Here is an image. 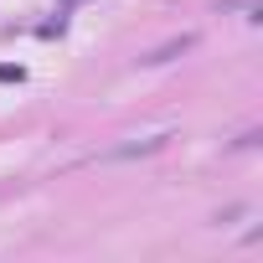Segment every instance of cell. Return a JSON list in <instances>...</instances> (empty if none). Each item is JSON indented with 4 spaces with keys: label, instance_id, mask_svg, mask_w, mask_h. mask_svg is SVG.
Wrapping results in <instances>:
<instances>
[{
    "label": "cell",
    "instance_id": "1",
    "mask_svg": "<svg viewBox=\"0 0 263 263\" xmlns=\"http://www.w3.org/2000/svg\"><path fill=\"white\" fill-rule=\"evenodd\" d=\"M191 42H196V36H176V42H165V47H160V52H150V57H145V62H171V57H181V52H186V47H191Z\"/></svg>",
    "mask_w": 263,
    "mask_h": 263
},
{
    "label": "cell",
    "instance_id": "2",
    "mask_svg": "<svg viewBox=\"0 0 263 263\" xmlns=\"http://www.w3.org/2000/svg\"><path fill=\"white\" fill-rule=\"evenodd\" d=\"M0 83H26V67L21 62H0Z\"/></svg>",
    "mask_w": 263,
    "mask_h": 263
},
{
    "label": "cell",
    "instance_id": "3",
    "mask_svg": "<svg viewBox=\"0 0 263 263\" xmlns=\"http://www.w3.org/2000/svg\"><path fill=\"white\" fill-rule=\"evenodd\" d=\"M62 31H67V21H62V16H57V21H47V26H36V36H62Z\"/></svg>",
    "mask_w": 263,
    "mask_h": 263
}]
</instances>
